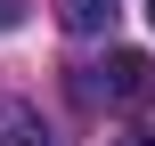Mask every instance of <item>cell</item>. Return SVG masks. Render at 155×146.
Instances as JSON below:
<instances>
[{"label": "cell", "instance_id": "cell-1", "mask_svg": "<svg viewBox=\"0 0 155 146\" xmlns=\"http://www.w3.org/2000/svg\"><path fill=\"white\" fill-rule=\"evenodd\" d=\"M90 98H98V106H123V114L155 106V57L147 49H114V57L90 73Z\"/></svg>", "mask_w": 155, "mask_h": 146}, {"label": "cell", "instance_id": "cell-2", "mask_svg": "<svg viewBox=\"0 0 155 146\" xmlns=\"http://www.w3.org/2000/svg\"><path fill=\"white\" fill-rule=\"evenodd\" d=\"M106 8H114V0H65V24H74V33H98Z\"/></svg>", "mask_w": 155, "mask_h": 146}, {"label": "cell", "instance_id": "cell-5", "mask_svg": "<svg viewBox=\"0 0 155 146\" xmlns=\"http://www.w3.org/2000/svg\"><path fill=\"white\" fill-rule=\"evenodd\" d=\"M147 24H155V0H147Z\"/></svg>", "mask_w": 155, "mask_h": 146}, {"label": "cell", "instance_id": "cell-4", "mask_svg": "<svg viewBox=\"0 0 155 146\" xmlns=\"http://www.w3.org/2000/svg\"><path fill=\"white\" fill-rule=\"evenodd\" d=\"M114 146H155V130H131V138H114Z\"/></svg>", "mask_w": 155, "mask_h": 146}, {"label": "cell", "instance_id": "cell-3", "mask_svg": "<svg viewBox=\"0 0 155 146\" xmlns=\"http://www.w3.org/2000/svg\"><path fill=\"white\" fill-rule=\"evenodd\" d=\"M0 146H49V138H41L33 122H0Z\"/></svg>", "mask_w": 155, "mask_h": 146}]
</instances>
